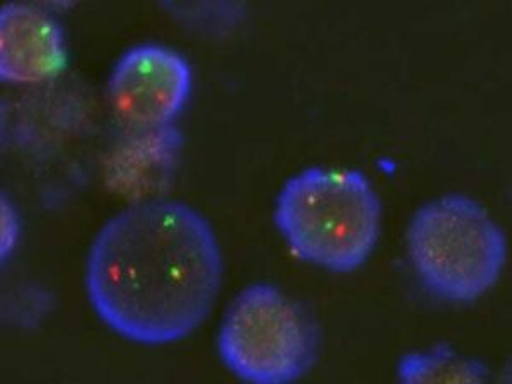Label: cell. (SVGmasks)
Here are the masks:
<instances>
[{
	"label": "cell",
	"mask_w": 512,
	"mask_h": 384,
	"mask_svg": "<svg viewBox=\"0 0 512 384\" xmlns=\"http://www.w3.org/2000/svg\"><path fill=\"white\" fill-rule=\"evenodd\" d=\"M217 350L238 378L286 384L315 366L320 333L308 311L292 297L270 284H253L227 308Z\"/></svg>",
	"instance_id": "obj_4"
},
{
	"label": "cell",
	"mask_w": 512,
	"mask_h": 384,
	"mask_svg": "<svg viewBox=\"0 0 512 384\" xmlns=\"http://www.w3.org/2000/svg\"><path fill=\"white\" fill-rule=\"evenodd\" d=\"M396 373L402 383H483L489 378L483 364L444 345L403 355Z\"/></svg>",
	"instance_id": "obj_7"
},
{
	"label": "cell",
	"mask_w": 512,
	"mask_h": 384,
	"mask_svg": "<svg viewBox=\"0 0 512 384\" xmlns=\"http://www.w3.org/2000/svg\"><path fill=\"white\" fill-rule=\"evenodd\" d=\"M408 258L425 291L453 304L475 303L501 279L507 241L477 200L451 193L422 205L407 231Z\"/></svg>",
	"instance_id": "obj_3"
},
{
	"label": "cell",
	"mask_w": 512,
	"mask_h": 384,
	"mask_svg": "<svg viewBox=\"0 0 512 384\" xmlns=\"http://www.w3.org/2000/svg\"><path fill=\"white\" fill-rule=\"evenodd\" d=\"M222 284L216 233L180 200L152 198L120 210L99 229L86 262V292L111 332L139 345L192 335Z\"/></svg>",
	"instance_id": "obj_1"
},
{
	"label": "cell",
	"mask_w": 512,
	"mask_h": 384,
	"mask_svg": "<svg viewBox=\"0 0 512 384\" xmlns=\"http://www.w3.org/2000/svg\"><path fill=\"white\" fill-rule=\"evenodd\" d=\"M67 65L62 26L31 4L11 2L0 11V77L12 84H40Z\"/></svg>",
	"instance_id": "obj_6"
},
{
	"label": "cell",
	"mask_w": 512,
	"mask_h": 384,
	"mask_svg": "<svg viewBox=\"0 0 512 384\" xmlns=\"http://www.w3.org/2000/svg\"><path fill=\"white\" fill-rule=\"evenodd\" d=\"M275 226L294 255L335 274L369 260L381 233V200L357 169L306 168L286 181Z\"/></svg>",
	"instance_id": "obj_2"
},
{
	"label": "cell",
	"mask_w": 512,
	"mask_h": 384,
	"mask_svg": "<svg viewBox=\"0 0 512 384\" xmlns=\"http://www.w3.org/2000/svg\"><path fill=\"white\" fill-rule=\"evenodd\" d=\"M21 238V217L6 193L0 198V258L2 263L11 258Z\"/></svg>",
	"instance_id": "obj_8"
},
{
	"label": "cell",
	"mask_w": 512,
	"mask_h": 384,
	"mask_svg": "<svg viewBox=\"0 0 512 384\" xmlns=\"http://www.w3.org/2000/svg\"><path fill=\"white\" fill-rule=\"evenodd\" d=\"M192 65L175 48L144 43L111 70L108 103L118 122L140 132L171 127L192 94Z\"/></svg>",
	"instance_id": "obj_5"
}]
</instances>
